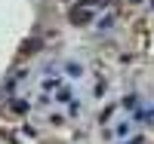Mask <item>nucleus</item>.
Listing matches in <instances>:
<instances>
[{
	"label": "nucleus",
	"instance_id": "1",
	"mask_svg": "<svg viewBox=\"0 0 154 144\" xmlns=\"http://www.w3.org/2000/svg\"><path fill=\"white\" fill-rule=\"evenodd\" d=\"M93 16H89V12H83V9H74L71 12V22H89Z\"/></svg>",
	"mask_w": 154,
	"mask_h": 144
},
{
	"label": "nucleus",
	"instance_id": "2",
	"mask_svg": "<svg viewBox=\"0 0 154 144\" xmlns=\"http://www.w3.org/2000/svg\"><path fill=\"white\" fill-rule=\"evenodd\" d=\"M56 101H71V89H59V95H56Z\"/></svg>",
	"mask_w": 154,
	"mask_h": 144
},
{
	"label": "nucleus",
	"instance_id": "3",
	"mask_svg": "<svg viewBox=\"0 0 154 144\" xmlns=\"http://www.w3.org/2000/svg\"><path fill=\"white\" fill-rule=\"evenodd\" d=\"M136 104H139V101H136V95H126V98H123V107H126V110L136 107Z\"/></svg>",
	"mask_w": 154,
	"mask_h": 144
},
{
	"label": "nucleus",
	"instance_id": "4",
	"mask_svg": "<svg viewBox=\"0 0 154 144\" xmlns=\"http://www.w3.org/2000/svg\"><path fill=\"white\" fill-rule=\"evenodd\" d=\"M130 129H133V123H120V126H117V135H126Z\"/></svg>",
	"mask_w": 154,
	"mask_h": 144
},
{
	"label": "nucleus",
	"instance_id": "5",
	"mask_svg": "<svg viewBox=\"0 0 154 144\" xmlns=\"http://www.w3.org/2000/svg\"><path fill=\"white\" fill-rule=\"evenodd\" d=\"M68 74H71V77H80L83 71H80V68H77V64H68Z\"/></svg>",
	"mask_w": 154,
	"mask_h": 144
},
{
	"label": "nucleus",
	"instance_id": "6",
	"mask_svg": "<svg viewBox=\"0 0 154 144\" xmlns=\"http://www.w3.org/2000/svg\"><path fill=\"white\" fill-rule=\"evenodd\" d=\"M151 6H154V0H151Z\"/></svg>",
	"mask_w": 154,
	"mask_h": 144
}]
</instances>
